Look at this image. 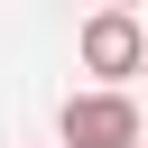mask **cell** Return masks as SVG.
Listing matches in <instances>:
<instances>
[{"mask_svg":"<svg viewBox=\"0 0 148 148\" xmlns=\"http://www.w3.org/2000/svg\"><path fill=\"white\" fill-rule=\"evenodd\" d=\"M56 139H65V148H139L148 120H139L130 92H102V83H92V92H74V102L56 111Z\"/></svg>","mask_w":148,"mask_h":148,"instance_id":"1","label":"cell"},{"mask_svg":"<svg viewBox=\"0 0 148 148\" xmlns=\"http://www.w3.org/2000/svg\"><path fill=\"white\" fill-rule=\"evenodd\" d=\"M74 56H83V74H102V92H120V83L139 74V56H148V28H139L130 9H92L83 37H74Z\"/></svg>","mask_w":148,"mask_h":148,"instance_id":"2","label":"cell"},{"mask_svg":"<svg viewBox=\"0 0 148 148\" xmlns=\"http://www.w3.org/2000/svg\"><path fill=\"white\" fill-rule=\"evenodd\" d=\"M139 74H148V56H139Z\"/></svg>","mask_w":148,"mask_h":148,"instance_id":"3","label":"cell"},{"mask_svg":"<svg viewBox=\"0 0 148 148\" xmlns=\"http://www.w3.org/2000/svg\"><path fill=\"white\" fill-rule=\"evenodd\" d=\"M139 148H148V139H139Z\"/></svg>","mask_w":148,"mask_h":148,"instance_id":"4","label":"cell"}]
</instances>
